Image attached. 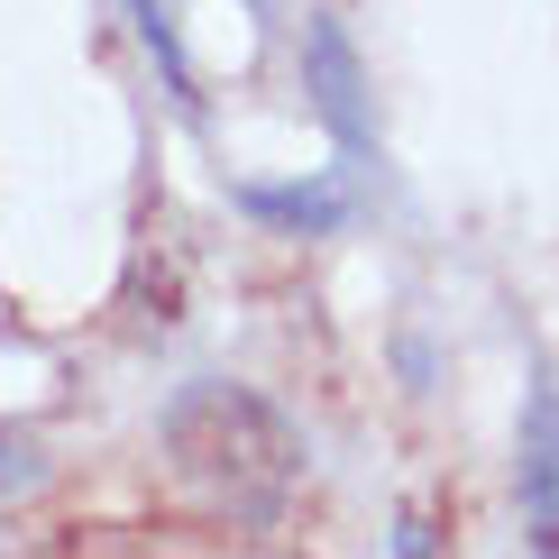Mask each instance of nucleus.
Listing matches in <instances>:
<instances>
[{
	"label": "nucleus",
	"mask_w": 559,
	"mask_h": 559,
	"mask_svg": "<svg viewBox=\"0 0 559 559\" xmlns=\"http://www.w3.org/2000/svg\"><path fill=\"white\" fill-rule=\"evenodd\" d=\"M156 431H166L175 477L239 523H275L302 486V431L248 385H183Z\"/></svg>",
	"instance_id": "1"
},
{
	"label": "nucleus",
	"mask_w": 559,
	"mask_h": 559,
	"mask_svg": "<svg viewBox=\"0 0 559 559\" xmlns=\"http://www.w3.org/2000/svg\"><path fill=\"white\" fill-rule=\"evenodd\" d=\"M523 523H532V550H559V385H532L523 394Z\"/></svg>",
	"instance_id": "2"
},
{
	"label": "nucleus",
	"mask_w": 559,
	"mask_h": 559,
	"mask_svg": "<svg viewBox=\"0 0 559 559\" xmlns=\"http://www.w3.org/2000/svg\"><path fill=\"white\" fill-rule=\"evenodd\" d=\"M312 74H321V120L358 147L367 120H358V64H348V37L340 28H312Z\"/></svg>",
	"instance_id": "3"
},
{
	"label": "nucleus",
	"mask_w": 559,
	"mask_h": 559,
	"mask_svg": "<svg viewBox=\"0 0 559 559\" xmlns=\"http://www.w3.org/2000/svg\"><path fill=\"white\" fill-rule=\"evenodd\" d=\"M138 10V37L156 46V56H166V83H175V102H193V74H183V46H175V28H166V10H156V0H129Z\"/></svg>",
	"instance_id": "4"
},
{
	"label": "nucleus",
	"mask_w": 559,
	"mask_h": 559,
	"mask_svg": "<svg viewBox=\"0 0 559 559\" xmlns=\"http://www.w3.org/2000/svg\"><path fill=\"white\" fill-rule=\"evenodd\" d=\"M28 486H37V450L19 431H0V496H28Z\"/></svg>",
	"instance_id": "5"
}]
</instances>
